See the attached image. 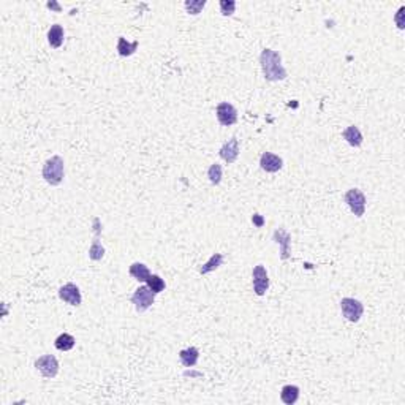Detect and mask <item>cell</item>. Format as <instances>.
<instances>
[{
    "instance_id": "ac0fdd59",
    "label": "cell",
    "mask_w": 405,
    "mask_h": 405,
    "mask_svg": "<svg viewBox=\"0 0 405 405\" xmlns=\"http://www.w3.org/2000/svg\"><path fill=\"white\" fill-rule=\"evenodd\" d=\"M138 44H139L138 41L128 43L124 37H119V40H117V53H119V56H122V57H128V56H132L136 51Z\"/></svg>"
},
{
    "instance_id": "d6986e66",
    "label": "cell",
    "mask_w": 405,
    "mask_h": 405,
    "mask_svg": "<svg viewBox=\"0 0 405 405\" xmlns=\"http://www.w3.org/2000/svg\"><path fill=\"white\" fill-rule=\"evenodd\" d=\"M56 348L57 350H61V351H68L75 347V343H76V339L71 336V334H67V332H64V334H61L57 339H56Z\"/></svg>"
},
{
    "instance_id": "2e32d148",
    "label": "cell",
    "mask_w": 405,
    "mask_h": 405,
    "mask_svg": "<svg viewBox=\"0 0 405 405\" xmlns=\"http://www.w3.org/2000/svg\"><path fill=\"white\" fill-rule=\"evenodd\" d=\"M47 41H49V44L53 47L62 46V43H64V29H62L61 24H54V26H51L49 32H47Z\"/></svg>"
},
{
    "instance_id": "603a6c76",
    "label": "cell",
    "mask_w": 405,
    "mask_h": 405,
    "mask_svg": "<svg viewBox=\"0 0 405 405\" xmlns=\"http://www.w3.org/2000/svg\"><path fill=\"white\" fill-rule=\"evenodd\" d=\"M208 177L214 185H219L222 181V166L219 163L211 165V168L208 170Z\"/></svg>"
},
{
    "instance_id": "5b68a950",
    "label": "cell",
    "mask_w": 405,
    "mask_h": 405,
    "mask_svg": "<svg viewBox=\"0 0 405 405\" xmlns=\"http://www.w3.org/2000/svg\"><path fill=\"white\" fill-rule=\"evenodd\" d=\"M156 301V293H154L147 285L136 288V291L132 296V302L135 304V309L138 312H146L147 309Z\"/></svg>"
},
{
    "instance_id": "ffe728a7",
    "label": "cell",
    "mask_w": 405,
    "mask_h": 405,
    "mask_svg": "<svg viewBox=\"0 0 405 405\" xmlns=\"http://www.w3.org/2000/svg\"><path fill=\"white\" fill-rule=\"evenodd\" d=\"M222 263H223V255L222 254H214L209 258L208 263H205V265L199 268V274H202V276H205V274H209L212 271H216L219 266H222Z\"/></svg>"
},
{
    "instance_id": "4fadbf2b",
    "label": "cell",
    "mask_w": 405,
    "mask_h": 405,
    "mask_svg": "<svg viewBox=\"0 0 405 405\" xmlns=\"http://www.w3.org/2000/svg\"><path fill=\"white\" fill-rule=\"evenodd\" d=\"M343 139L348 142V144L351 147H360L363 144V133L360 132V128L356 127V125H350L343 130V133H342Z\"/></svg>"
},
{
    "instance_id": "6da1fadb",
    "label": "cell",
    "mask_w": 405,
    "mask_h": 405,
    "mask_svg": "<svg viewBox=\"0 0 405 405\" xmlns=\"http://www.w3.org/2000/svg\"><path fill=\"white\" fill-rule=\"evenodd\" d=\"M260 64L263 75L268 81L276 82V81H283L288 76L287 70L282 65V56L274 51V49H263L260 56Z\"/></svg>"
},
{
    "instance_id": "484cf974",
    "label": "cell",
    "mask_w": 405,
    "mask_h": 405,
    "mask_svg": "<svg viewBox=\"0 0 405 405\" xmlns=\"http://www.w3.org/2000/svg\"><path fill=\"white\" fill-rule=\"evenodd\" d=\"M403 7H400L399 8V11H397V15H396V22H397V27L399 29H403V21H402V16H403Z\"/></svg>"
},
{
    "instance_id": "8992f818",
    "label": "cell",
    "mask_w": 405,
    "mask_h": 405,
    "mask_svg": "<svg viewBox=\"0 0 405 405\" xmlns=\"http://www.w3.org/2000/svg\"><path fill=\"white\" fill-rule=\"evenodd\" d=\"M35 367L46 378H54L59 372V361L54 355H44L35 361Z\"/></svg>"
},
{
    "instance_id": "ba28073f",
    "label": "cell",
    "mask_w": 405,
    "mask_h": 405,
    "mask_svg": "<svg viewBox=\"0 0 405 405\" xmlns=\"http://www.w3.org/2000/svg\"><path fill=\"white\" fill-rule=\"evenodd\" d=\"M252 279H254V291L258 296H263L268 288H269V276L268 271L265 269V266H255L252 271Z\"/></svg>"
},
{
    "instance_id": "9a60e30c",
    "label": "cell",
    "mask_w": 405,
    "mask_h": 405,
    "mask_svg": "<svg viewBox=\"0 0 405 405\" xmlns=\"http://www.w3.org/2000/svg\"><path fill=\"white\" fill-rule=\"evenodd\" d=\"M179 358H181V363L185 367H193L198 363L199 351L195 347H190V348H185V350H181L179 351Z\"/></svg>"
},
{
    "instance_id": "7c38bea8",
    "label": "cell",
    "mask_w": 405,
    "mask_h": 405,
    "mask_svg": "<svg viewBox=\"0 0 405 405\" xmlns=\"http://www.w3.org/2000/svg\"><path fill=\"white\" fill-rule=\"evenodd\" d=\"M274 241L277 244L282 245V250H280V258L282 260H287L290 257V242H291V236L288 231H285L282 228L274 231Z\"/></svg>"
},
{
    "instance_id": "cb8c5ba5",
    "label": "cell",
    "mask_w": 405,
    "mask_h": 405,
    "mask_svg": "<svg viewBox=\"0 0 405 405\" xmlns=\"http://www.w3.org/2000/svg\"><path fill=\"white\" fill-rule=\"evenodd\" d=\"M205 7H206V0H187L185 2V10L190 15H198Z\"/></svg>"
},
{
    "instance_id": "d4e9b609",
    "label": "cell",
    "mask_w": 405,
    "mask_h": 405,
    "mask_svg": "<svg viewBox=\"0 0 405 405\" xmlns=\"http://www.w3.org/2000/svg\"><path fill=\"white\" fill-rule=\"evenodd\" d=\"M236 2L234 0H220V11L223 16H231L234 13Z\"/></svg>"
},
{
    "instance_id": "9c48e42d",
    "label": "cell",
    "mask_w": 405,
    "mask_h": 405,
    "mask_svg": "<svg viewBox=\"0 0 405 405\" xmlns=\"http://www.w3.org/2000/svg\"><path fill=\"white\" fill-rule=\"evenodd\" d=\"M59 297H61L62 301L68 302L70 306H79L82 301L81 291L75 283H65L64 287H61V290H59Z\"/></svg>"
},
{
    "instance_id": "8fae6325",
    "label": "cell",
    "mask_w": 405,
    "mask_h": 405,
    "mask_svg": "<svg viewBox=\"0 0 405 405\" xmlns=\"http://www.w3.org/2000/svg\"><path fill=\"white\" fill-rule=\"evenodd\" d=\"M260 165L266 173H277V171L282 170L283 160L279 156H276V154L265 152L263 156H261V159H260Z\"/></svg>"
},
{
    "instance_id": "52a82bcc",
    "label": "cell",
    "mask_w": 405,
    "mask_h": 405,
    "mask_svg": "<svg viewBox=\"0 0 405 405\" xmlns=\"http://www.w3.org/2000/svg\"><path fill=\"white\" fill-rule=\"evenodd\" d=\"M216 114H217L219 122L223 127H230V125L236 124V121H237V111H236L234 106L231 103H228V102L219 103L217 110H216Z\"/></svg>"
},
{
    "instance_id": "5bb4252c",
    "label": "cell",
    "mask_w": 405,
    "mask_h": 405,
    "mask_svg": "<svg viewBox=\"0 0 405 405\" xmlns=\"http://www.w3.org/2000/svg\"><path fill=\"white\" fill-rule=\"evenodd\" d=\"M280 399L287 405L296 403V400L299 399V388L294 385H285L280 391Z\"/></svg>"
},
{
    "instance_id": "7402d4cb",
    "label": "cell",
    "mask_w": 405,
    "mask_h": 405,
    "mask_svg": "<svg viewBox=\"0 0 405 405\" xmlns=\"http://www.w3.org/2000/svg\"><path fill=\"white\" fill-rule=\"evenodd\" d=\"M103 255H105V248H103V245L98 242V237H95L93 242H92V245H90V248H89V257H90V260H93V261H98V260L103 258Z\"/></svg>"
},
{
    "instance_id": "4316f807",
    "label": "cell",
    "mask_w": 405,
    "mask_h": 405,
    "mask_svg": "<svg viewBox=\"0 0 405 405\" xmlns=\"http://www.w3.org/2000/svg\"><path fill=\"white\" fill-rule=\"evenodd\" d=\"M252 220H254V222H255V223H257L258 226H261V225H263V219H261V217L258 216V214H255V216H254V219H252Z\"/></svg>"
},
{
    "instance_id": "277c9868",
    "label": "cell",
    "mask_w": 405,
    "mask_h": 405,
    "mask_svg": "<svg viewBox=\"0 0 405 405\" xmlns=\"http://www.w3.org/2000/svg\"><path fill=\"white\" fill-rule=\"evenodd\" d=\"M345 202L348 205L351 212L356 217H363L366 212V195L361 192L360 188H350L347 193H345Z\"/></svg>"
},
{
    "instance_id": "3957f363",
    "label": "cell",
    "mask_w": 405,
    "mask_h": 405,
    "mask_svg": "<svg viewBox=\"0 0 405 405\" xmlns=\"http://www.w3.org/2000/svg\"><path fill=\"white\" fill-rule=\"evenodd\" d=\"M340 311H342V315L348 321H351V323H358L363 317L364 306L358 299H353V297H343V299L340 301Z\"/></svg>"
},
{
    "instance_id": "7a4b0ae2",
    "label": "cell",
    "mask_w": 405,
    "mask_h": 405,
    "mask_svg": "<svg viewBox=\"0 0 405 405\" xmlns=\"http://www.w3.org/2000/svg\"><path fill=\"white\" fill-rule=\"evenodd\" d=\"M43 177L49 185H59L64 181L65 176V163L61 156H54L47 159L43 165Z\"/></svg>"
},
{
    "instance_id": "e0dca14e",
    "label": "cell",
    "mask_w": 405,
    "mask_h": 405,
    "mask_svg": "<svg viewBox=\"0 0 405 405\" xmlns=\"http://www.w3.org/2000/svg\"><path fill=\"white\" fill-rule=\"evenodd\" d=\"M130 276L139 282H147V279L150 277V272H149V268L146 265L133 263L132 266H130Z\"/></svg>"
},
{
    "instance_id": "30bf717a",
    "label": "cell",
    "mask_w": 405,
    "mask_h": 405,
    "mask_svg": "<svg viewBox=\"0 0 405 405\" xmlns=\"http://www.w3.org/2000/svg\"><path fill=\"white\" fill-rule=\"evenodd\" d=\"M219 156L226 162V163H234L239 157V141L236 138H231L225 142V144L220 147Z\"/></svg>"
},
{
    "instance_id": "44dd1931",
    "label": "cell",
    "mask_w": 405,
    "mask_h": 405,
    "mask_svg": "<svg viewBox=\"0 0 405 405\" xmlns=\"http://www.w3.org/2000/svg\"><path fill=\"white\" fill-rule=\"evenodd\" d=\"M147 287L156 294H159L165 290V282L160 276H157V274H150V277L147 279Z\"/></svg>"
}]
</instances>
